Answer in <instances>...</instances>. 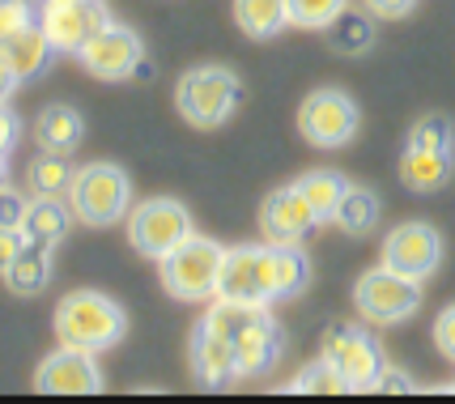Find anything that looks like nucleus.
<instances>
[{"label":"nucleus","mask_w":455,"mask_h":404,"mask_svg":"<svg viewBox=\"0 0 455 404\" xmlns=\"http://www.w3.org/2000/svg\"><path fill=\"white\" fill-rule=\"evenodd\" d=\"M311 277V264L298 247H235L226 251V268H221L218 298L243 306H273L302 294V285Z\"/></svg>","instance_id":"obj_1"},{"label":"nucleus","mask_w":455,"mask_h":404,"mask_svg":"<svg viewBox=\"0 0 455 404\" xmlns=\"http://www.w3.org/2000/svg\"><path fill=\"white\" fill-rule=\"evenodd\" d=\"M204 320L213 323L218 332H226V341L235 345V366L238 379H259L268 375L281 358V328L268 315V306H243V303H226L213 298Z\"/></svg>","instance_id":"obj_2"},{"label":"nucleus","mask_w":455,"mask_h":404,"mask_svg":"<svg viewBox=\"0 0 455 404\" xmlns=\"http://www.w3.org/2000/svg\"><path fill=\"white\" fill-rule=\"evenodd\" d=\"M124 332H128V315H124V306L116 298H107L99 289H77V294H64L60 298V306H56L60 345L102 353V349L124 341Z\"/></svg>","instance_id":"obj_3"},{"label":"nucleus","mask_w":455,"mask_h":404,"mask_svg":"<svg viewBox=\"0 0 455 404\" xmlns=\"http://www.w3.org/2000/svg\"><path fill=\"white\" fill-rule=\"evenodd\" d=\"M226 268V247L213 239H192L162 260V289L179 303H213Z\"/></svg>","instance_id":"obj_4"},{"label":"nucleus","mask_w":455,"mask_h":404,"mask_svg":"<svg viewBox=\"0 0 455 404\" xmlns=\"http://www.w3.org/2000/svg\"><path fill=\"white\" fill-rule=\"evenodd\" d=\"M238 102H243V81L230 68H221V64L192 68L175 85V107L192 128H221L235 115Z\"/></svg>","instance_id":"obj_5"},{"label":"nucleus","mask_w":455,"mask_h":404,"mask_svg":"<svg viewBox=\"0 0 455 404\" xmlns=\"http://www.w3.org/2000/svg\"><path fill=\"white\" fill-rule=\"evenodd\" d=\"M68 204L77 213V222L85 226H116L119 218H128L132 209V183L124 175V166L116 162H90L81 166Z\"/></svg>","instance_id":"obj_6"},{"label":"nucleus","mask_w":455,"mask_h":404,"mask_svg":"<svg viewBox=\"0 0 455 404\" xmlns=\"http://www.w3.org/2000/svg\"><path fill=\"white\" fill-rule=\"evenodd\" d=\"M323 362L340 375L345 392H379V379L387 370L379 341L366 328H354V323H337L323 337Z\"/></svg>","instance_id":"obj_7"},{"label":"nucleus","mask_w":455,"mask_h":404,"mask_svg":"<svg viewBox=\"0 0 455 404\" xmlns=\"http://www.w3.org/2000/svg\"><path fill=\"white\" fill-rule=\"evenodd\" d=\"M192 234H196L192 213L179 201H171V196H154V201L137 204L132 218H128V242L137 247L140 256H149V260H158V264L175 247H183Z\"/></svg>","instance_id":"obj_8"},{"label":"nucleus","mask_w":455,"mask_h":404,"mask_svg":"<svg viewBox=\"0 0 455 404\" xmlns=\"http://www.w3.org/2000/svg\"><path fill=\"white\" fill-rule=\"evenodd\" d=\"M354 306L362 311L366 323H400L421 306V281L404 277V273L387 268V264L366 268L354 285Z\"/></svg>","instance_id":"obj_9"},{"label":"nucleus","mask_w":455,"mask_h":404,"mask_svg":"<svg viewBox=\"0 0 455 404\" xmlns=\"http://www.w3.org/2000/svg\"><path fill=\"white\" fill-rule=\"evenodd\" d=\"M357 128H362V111H357V102L345 90L323 85L315 94H307V102L298 107V132L311 145H319V149L349 145L357 137Z\"/></svg>","instance_id":"obj_10"},{"label":"nucleus","mask_w":455,"mask_h":404,"mask_svg":"<svg viewBox=\"0 0 455 404\" xmlns=\"http://www.w3.org/2000/svg\"><path fill=\"white\" fill-rule=\"evenodd\" d=\"M81 64L85 73L99 81H124V77H149V64H145V43L137 39V30L111 21L99 39H90L81 47Z\"/></svg>","instance_id":"obj_11"},{"label":"nucleus","mask_w":455,"mask_h":404,"mask_svg":"<svg viewBox=\"0 0 455 404\" xmlns=\"http://www.w3.org/2000/svg\"><path fill=\"white\" fill-rule=\"evenodd\" d=\"M383 264L396 268L404 277H435L438 264H443V239L430 222H404L396 226L387 239H383Z\"/></svg>","instance_id":"obj_12"},{"label":"nucleus","mask_w":455,"mask_h":404,"mask_svg":"<svg viewBox=\"0 0 455 404\" xmlns=\"http://www.w3.org/2000/svg\"><path fill=\"white\" fill-rule=\"evenodd\" d=\"M39 21L47 30V39L56 43V51H73L81 56V47L90 39H99L111 26V13L102 0H85V4H39Z\"/></svg>","instance_id":"obj_13"},{"label":"nucleus","mask_w":455,"mask_h":404,"mask_svg":"<svg viewBox=\"0 0 455 404\" xmlns=\"http://www.w3.org/2000/svg\"><path fill=\"white\" fill-rule=\"evenodd\" d=\"M35 387H39V392H52V396H90V392H102V370L90 349L60 345L56 353H47L39 362Z\"/></svg>","instance_id":"obj_14"},{"label":"nucleus","mask_w":455,"mask_h":404,"mask_svg":"<svg viewBox=\"0 0 455 404\" xmlns=\"http://www.w3.org/2000/svg\"><path fill=\"white\" fill-rule=\"evenodd\" d=\"M315 226H319L315 209L307 204V196L298 192L294 183H290V187H277L268 201L259 204V234H264V242L298 247Z\"/></svg>","instance_id":"obj_15"},{"label":"nucleus","mask_w":455,"mask_h":404,"mask_svg":"<svg viewBox=\"0 0 455 404\" xmlns=\"http://www.w3.org/2000/svg\"><path fill=\"white\" fill-rule=\"evenodd\" d=\"M52 56H56V43L47 39L43 21L26 26V30H18V35H4V43H0L4 94H13V85H18V81H30V77H39V73H47Z\"/></svg>","instance_id":"obj_16"},{"label":"nucleus","mask_w":455,"mask_h":404,"mask_svg":"<svg viewBox=\"0 0 455 404\" xmlns=\"http://www.w3.org/2000/svg\"><path fill=\"white\" fill-rule=\"evenodd\" d=\"M192 375L209 387H221V384H230V379H238L235 345L226 341V332H218L209 320H200L196 332H192Z\"/></svg>","instance_id":"obj_17"},{"label":"nucleus","mask_w":455,"mask_h":404,"mask_svg":"<svg viewBox=\"0 0 455 404\" xmlns=\"http://www.w3.org/2000/svg\"><path fill=\"white\" fill-rule=\"evenodd\" d=\"M52 268H56V242L30 239L18 251V260L4 264V285H9L18 298H35L43 285L52 281Z\"/></svg>","instance_id":"obj_18"},{"label":"nucleus","mask_w":455,"mask_h":404,"mask_svg":"<svg viewBox=\"0 0 455 404\" xmlns=\"http://www.w3.org/2000/svg\"><path fill=\"white\" fill-rule=\"evenodd\" d=\"M451 149H430V145H404V158H400V179L413 192H438L443 183L451 179Z\"/></svg>","instance_id":"obj_19"},{"label":"nucleus","mask_w":455,"mask_h":404,"mask_svg":"<svg viewBox=\"0 0 455 404\" xmlns=\"http://www.w3.org/2000/svg\"><path fill=\"white\" fill-rule=\"evenodd\" d=\"M35 137H39L43 154H73V149L85 141V120H81L73 107L56 102V107H47V111L39 115Z\"/></svg>","instance_id":"obj_20"},{"label":"nucleus","mask_w":455,"mask_h":404,"mask_svg":"<svg viewBox=\"0 0 455 404\" xmlns=\"http://www.w3.org/2000/svg\"><path fill=\"white\" fill-rule=\"evenodd\" d=\"M73 204H64V196H30V209H26V239H43V242H60L73 226Z\"/></svg>","instance_id":"obj_21"},{"label":"nucleus","mask_w":455,"mask_h":404,"mask_svg":"<svg viewBox=\"0 0 455 404\" xmlns=\"http://www.w3.org/2000/svg\"><path fill=\"white\" fill-rule=\"evenodd\" d=\"M323 35L340 56H366L375 47V13L371 9H345Z\"/></svg>","instance_id":"obj_22"},{"label":"nucleus","mask_w":455,"mask_h":404,"mask_svg":"<svg viewBox=\"0 0 455 404\" xmlns=\"http://www.w3.org/2000/svg\"><path fill=\"white\" fill-rule=\"evenodd\" d=\"M235 21L247 39H273L290 26V0H235Z\"/></svg>","instance_id":"obj_23"},{"label":"nucleus","mask_w":455,"mask_h":404,"mask_svg":"<svg viewBox=\"0 0 455 404\" xmlns=\"http://www.w3.org/2000/svg\"><path fill=\"white\" fill-rule=\"evenodd\" d=\"M294 187L302 192V196H307V204L315 209L319 226H323V222H337L340 201H345V192H349L345 175H337V170H311V175H302Z\"/></svg>","instance_id":"obj_24"},{"label":"nucleus","mask_w":455,"mask_h":404,"mask_svg":"<svg viewBox=\"0 0 455 404\" xmlns=\"http://www.w3.org/2000/svg\"><path fill=\"white\" fill-rule=\"evenodd\" d=\"M73 179H77V170L68 166V154H43L26 170V183H30L35 196H68Z\"/></svg>","instance_id":"obj_25"},{"label":"nucleus","mask_w":455,"mask_h":404,"mask_svg":"<svg viewBox=\"0 0 455 404\" xmlns=\"http://www.w3.org/2000/svg\"><path fill=\"white\" fill-rule=\"evenodd\" d=\"M337 226L345 230V234H354V239L371 234V230L379 226V196L375 192H366V187H349L345 201H340Z\"/></svg>","instance_id":"obj_26"},{"label":"nucleus","mask_w":455,"mask_h":404,"mask_svg":"<svg viewBox=\"0 0 455 404\" xmlns=\"http://www.w3.org/2000/svg\"><path fill=\"white\" fill-rule=\"evenodd\" d=\"M349 9V0H290V26L302 30H328Z\"/></svg>","instance_id":"obj_27"},{"label":"nucleus","mask_w":455,"mask_h":404,"mask_svg":"<svg viewBox=\"0 0 455 404\" xmlns=\"http://www.w3.org/2000/svg\"><path fill=\"white\" fill-rule=\"evenodd\" d=\"M290 392H307V396H340V392H345V384H340L337 370L319 358L315 366H307L294 384H290Z\"/></svg>","instance_id":"obj_28"},{"label":"nucleus","mask_w":455,"mask_h":404,"mask_svg":"<svg viewBox=\"0 0 455 404\" xmlns=\"http://www.w3.org/2000/svg\"><path fill=\"white\" fill-rule=\"evenodd\" d=\"M409 141L413 145H430V149H451L455 145V128L447 115H421L413 123V132H409Z\"/></svg>","instance_id":"obj_29"},{"label":"nucleus","mask_w":455,"mask_h":404,"mask_svg":"<svg viewBox=\"0 0 455 404\" xmlns=\"http://www.w3.org/2000/svg\"><path fill=\"white\" fill-rule=\"evenodd\" d=\"M26 26H35V4L30 0H4L0 4V39L4 35H18Z\"/></svg>","instance_id":"obj_30"},{"label":"nucleus","mask_w":455,"mask_h":404,"mask_svg":"<svg viewBox=\"0 0 455 404\" xmlns=\"http://www.w3.org/2000/svg\"><path fill=\"white\" fill-rule=\"evenodd\" d=\"M26 209H30V201L21 196L18 187H4V192H0V230H21Z\"/></svg>","instance_id":"obj_31"},{"label":"nucleus","mask_w":455,"mask_h":404,"mask_svg":"<svg viewBox=\"0 0 455 404\" xmlns=\"http://www.w3.org/2000/svg\"><path fill=\"white\" fill-rule=\"evenodd\" d=\"M435 345L447 362H455V303L435 320Z\"/></svg>","instance_id":"obj_32"},{"label":"nucleus","mask_w":455,"mask_h":404,"mask_svg":"<svg viewBox=\"0 0 455 404\" xmlns=\"http://www.w3.org/2000/svg\"><path fill=\"white\" fill-rule=\"evenodd\" d=\"M375 18H383V21H396V18H404L409 9H413L417 0H362Z\"/></svg>","instance_id":"obj_33"},{"label":"nucleus","mask_w":455,"mask_h":404,"mask_svg":"<svg viewBox=\"0 0 455 404\" xmlns=\"http://www.w3.org/2000/svg\"><path fill=\"white\" fill-rule=\"evenodd\" d=\"M26 230H0V268H4V264L9 260H18V251L21 247H26Z\"/></svg>","instance_id":"obj_34"},{"label":"nucleus","mask_w":455,"mask_h":404,"mask_svg":"<svg viewBox=\"0 0 455 404\" xmlns=\"http://www.w3.org/2000/svg\"><path fill=\"white\" fill-rule=\"evenodd\" d=\"M379 392H413V379L387 366V370H383V379H379Z\"/></svg>","instance_id":"obj_35"},{"label":"nucleus","mask_w":455,"mask_h":404,"mask_svg":"<svg viewBox=\"0 0 455 404\" xmlns=\"http://www.w3.org/2000/svg\"><path fill=\"white\" fill-rule=\"evenodd\" d=\"M18 145V115H13V107H4V141H0V149L9 154Z\"/></svg>","instance_id":"obj_36"},{"label":"nucleus","mask_w":455,"mask_h":404,"mask_svg":"<svg viewBox=\"0 0 455 404\" xmlns=\"http://www.w3.org/2000/svg\"><path fill=\"white\" fill-rule=\"evenodd\" d=\"M43 4H85V0H43Z\"/></svg>","instance_id":"obj_37"},{"label":"nucleus","mask_w":455,"mask_h":404,"mask_svg":"<svg viewBox=\"0 0 455 404\" xmlns=\"http://www.w3.org/2000/svg\"><path fill=\"white\" fill-rule=\"evenodd\" d=\"M447 392H455V384H451V387H447Z\"/></svg>","instance_id":"obj_38"}]
</instances>
